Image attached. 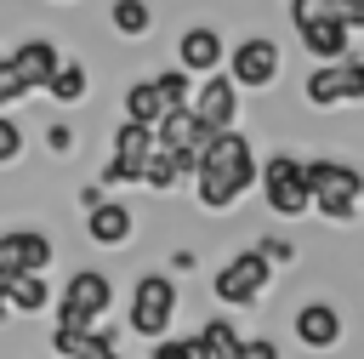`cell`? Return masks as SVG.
<instances>
[{
  "mask_svg": "<svg viewBox=\"0 0 364 359\" xmlns=\"http://www.w3.org/2000/svg\"><path fill=\"white\" fill-rule=\"evenodd\" d=\"M154 359H210V353H205V336L188 331V336H159L154 342Z\"/></svg>",
  "mask_w": 364,
  "mask_h": 359,
  "instance_id": "24",
  "label": "cell"
},
{
  "mask_svg": "<svg viewBox=\"0 0 364 359\" xmlns=\"http://www.w3.org/2000/svg\"><path fill=\"white\" fill-rule=\"evenodd\" d=\"M188 108H193V120L205 131H233V120H239V85L228 74H210V85L199 97H188Z\"/></svg>",
  "mask_w": 364,
  "mask_h": 359,
  "instance_id": "12",
  "label": "cell"
},
{
  "mask_svg": "<svg viewBox=\"0 0 364 359\" xmlns=\"http://www.w3.org/2000/svg\"><path fill=\"white\" fill-rule=\"evenodd\" d=\"M154 97H159V108H182V103H188V74H182V68L154 74Z\"/></svg>",
  "mask_w": 364,
  "mask_h": 359,
  "instance_id": "25",
  "label": "cell"
},
{
  "mask_svg": "<svg viewBox=\"0 0 364 359\" xmlns=\"http://www.w3.org/2000/svg\"><path fill=\"white\" fill-rule=\"evenodd\" d=\"M46 142H51V154H74V131H68V125H51Z\"/></svg>",
  "mask_w": 364,
  "mask_h": 359,
  "instance_id": "30",
  "label": "cell"
},
{
  "mask_svg": "<svg viewBox=\"0 0 364 359\" xmlns=\"http://www.w3.org/2000/svg\"><path fill=\"white\" fill-rule=\"evenodd\" d=\"M176 177H182V171H176L171 148H159V142H154V148H148V160H142V177H136V182H148L154 194H165V188H171Z\"/></svg>",
  "mask_w": 364,
  "mask_h": 359,
  "instance_id": "21",
  "label": "cell"
},
{
  "mask_svg": "<svg viewBox=\"0 0 364 359\" xmlns=\"http://www.w3.org/2000/svg\"><path fill=\"white\" fill-rule=\"evenodd\" d=\"M290 17H336L347 28L364 23V0H290Z\"/></svg>",
  "mask_w": 364,
  "mask_h": 359,
  "instance_id": "20",
  "label": "cell"
},
{
  "mask_svg": "<svg viewBox=\"0 0 364 359\" xmlns=\"http://www.w3.org/2000/svg\"><path fill=\"white\" fill-rule=\"evenodd\" d=\"M228 80H233L239 91H267V85L279 80V40H262V34L239 40V46L228 51Z\"/></svg>",
  "mask_w": 364,
  "mask_h": 359,
  "instance_id": "8",
  "label": "cell"
},
{
  "mask_svg": "<svg viewBox=\"0 0 364 359\" xmlns=\"http://www.w3.org/2000/svg\"><path fill=\"white\" fill-rule=\"evenodd\" d=\"M63 63V51L51 46V40H23L11 57H6V68L17 74V85L23 91H46V80H51V68Z\"/></svg>",
  "mask_w": 364,
  "mask_h": 359,
  "instance_id": "15",
  "label": "cell"
},
{
  "mask_svg": "<svg viewBox=\"0 0 364 359\" xmlns=\"http://www.w3.org/2000/svg\"><path fill=\"white\" fill-rule=\"evenodd\" d=\"M256 177H262V199H267L273 217H301V211H313V205H307V182H301V160H296V154H273L267 165H256Z\"/></svg>",
  "mask_w": 364,
  "mask_h": 359,
  "instance_id": "6",
  "label": "cell"
},
{
  "mask_svg": "<svg viewBox=\"0 0 364 359\" xmlns=\"http://www.w3.org/2000/svg\"><path fill=\"white\" fill-rule=\"evenodd\" d=\"M256 251H262V256H267V262H273V268H279V262H290V256H296V245H290V239H262V245H256Z\"/></svg>",
  "mask_w": 364,
  "mask_h": 359,
  "instance_id": "29",
  "label": "cell"
},
{
  "mask_svg": "<svg viewBox=\"0 0 364 359\" xmlns=\"http://www.w3.org/2000/svg\"><path fill=\"white\" fill-rule=\"evenodd\" d=\"M46 302H51L46 274H11L6 279V308L11 313H46Z\"/></svg>",
  "mask_w": 364,
  "mask_h": 359,
  "instance_id": "18",
  "label": "cell"
},
{
  "mask_svg": "<svg viewBox=\"0 0 364 359\" xmlns=\"http://www.w3.org/2000/svg\"><path fill=\"white\" fill-rule=\"evenodd\" d=\"M57 6H63V0H57Z\"/></svg>",
  "mask_w": 364,
  "mask_h": 359,
  "instance_id": "32",
  "label": "cell"
},
{
  "mask_svg": "<svg viewBox=\"0 0 364 359\" xmlns=\"http://www.w3.org/2000/svg\"><path fill=\"white\" fill-rule=\"evenodd\" d=\"M51 239L40 228H17V234H0V279L11 274H46L51 268Z\"/></svg>",
  "mask_w": 364,
  "mask_h": 359,
  "instance_id": "9",
  "label": "cell"
},
{
  "mask_svg": "<svg viewBox=\"0 0 364 359\" xmlns=\"http://www.w3.org/2000/svg\"><path fill=\"white\" fill-rule=\"evenodd\" d=\"M17 97H28V91L17 85V74H11V68H6V57H0V114H6V108H11Z\"/></svg>",
  "mask_w": 364,
  "mask_h": 359,
  "instance_id": "28",
  "label": "cell"
},
{
  "mask_svg": "<svg viewBox=\"0 0 364 359\" xmlns=\"http://www.w3.org/2000/svg\"><path fill=\"white\" fill-rule=\"evenodd\" d=\"M176 285H171V274H142L136 279V291H131V331L136 336H148V342H159L165 331H171V319H176Z\"/></svg>",
  "mask_w": 364,
  "mask_h": 359,
  "instance_id": "3",
  "label": "cell"
},
{
  "mask_svg": "<svg viewBox=\"0 0 364 359\" xmlns=\"http://www.w3.org/2000/svg\"><path fill=\"white\" fill-rule=\"evenodd\" d=\"M17 154H23V131H17L11 114H0V165H11Z\"/></svg>",
  "mask_w": 364,
  "mask_h": 359,
  "instance_id": "27",
  "label": "cell"
},
{
  "mask_svg": "<svg viewBox=\"0 0 364 359\" xmlns=\"http://www.w3.org/2000/svg\"><path fill=\"white\" fill-rule=\"evenodd\" d=\"M85 85H91L85 63H68V57H63V63L51 68V80H46V97H51V103H80Z\"/></svg>",
  "mask_w": 364,
  "mask_h": 359,
  "instance_id": "19",
  "label": "cell"
},
{
  "mask_svg": "<svg viewBox=\"0 0 364 359\" xmlns=\"http://www.w3.org/2000/svg\"><path fill=\"white\" fill-rule=\"evenodd\" d=\"M307 103L313 108H347V103H358L364 97V63L358 57H341V63H318L313 74H307Z\"/></svg>",
  "mask_w": 364,
  "mask_h": 359,
  "instance_id": "7",
  "label": "cell"
},
{
  "mask_svg": "<svg viewBox=\"0 0 364 359\" xmlns=\"http://www.w3.org/2000/svg\"><path fill=\"white\" fill-rule=\"evenodd\" d=\"M165 108H159V97H154V80H136L131 91H125V120H136V125H154Z\"/></svg>",
  "mask_w": 364,
  "mask_h": 359,
  "instance_id": "23",
  "label": "cell"
},
{
  "mask_svg": "<svg viewBox=\"0 0 364 359\" xmlns=\"http://www.w3.org/2000/svg\"><path fill=\"white\" fill-rule=\"evenodd\" d=\"M290 23H296V40H301L318 63L353 57V28H347V23H336V17H290Z\"/></svg>",
  "mask_w": 364,
  "mask_h": 359,
  "instance_id": "11",
  "label": "cell"
},
{
  "mask_svg": "<svg viewBox=\"0 0 364 359\" xmlns=\"http://www.w3.org/2000/svg\"><path fill=\"white\" fill-rule=\"evenodd\" d=\"M199 336H205V353L210 359H279V348L267 336H239L228 319H205Z\"/></svg>",
  "mask_w": 364,
  "mask_h": 359,
  "instance_id": "13",
  "label": "cell"
},
{
  "mask_svg": "<svg viewBox=\"0 0 364 359\" xmlns=\"http://www.w3.org/2000/svg\"><path fill=\"white\" fill-rule=\"evenodd\" d=\"M222 57H228V46L216 28H182L176 34V68L182 74H216Z\"/></svg>",
  "mask_w": 364,
  "mask_h": 359,
  "instance_id": "14",
  "label": "cell"
},
{
  "mask_svg": "<svg viewBox=\"0 0 364 359\" xmlns=\"http://www.w3.org/2000/svg\"><path fill=\"white\" fill-rule=\"evenodd\" d=\"M85 234H91V245H125L131 234H136V211L131 205H119V199H97V205H85Z\"/></svg>",
  "mask_w": 364,
  "mask_h": 359,
  "instance_id": "16",
  "label": "cell"
},
{
  "mask_svg": "<svg viewBox=\"0 0 364 359\" xmlns=\"http://www.w3.org/2000/svg\"><path fill=\"white\" fill-rule=\"evenodd\" d=\"M301 182H307V205H318V217L358 222V211H364V177L347 160H301Z\"/></svg>",
  "mask_w": 364,
  "mask_h": 359,
  "instance_id": "2",
  "label": "cell"
},
{
  "mask_svg": "<svg viewBox=\"0 0 364 359\" xmlns=\"http://www.w3.org/2000/svg\"><path fill=\"white\" fill-rule=\"evenodd\" d=\"M193 182H199V205L205 211H228L250 182H256V148L233 131H216L205 148H199V165H193Z\"/></svg>",
  "mask_w": 364,
  "mask_h": 359,
  "instance_id": "1",
  "label": "cell"
},
{
  "mask_svg": "<svg viewBox=\"0 0 364 359\" xmlns=\"http://www.w3.org/2000/svg\"><path fill=\"white\" fill-rule=\"evenodd\" d=\"M273 285V262L250 245V251H239V256H228L222 268H216V302H228V308H250L262 291Z\"/></svg>",
  "mask_w": 364,
  "mask_h": 359,
  "instance_id": "4",
  "label": "cell"
},
{
  "mask_svg": "<svg viewBox=\"0 0 364 359\" xmlns=\"http://www.w3.org/2000/svg\"><path fill=\"white\" fill-rule=\"evenodd\" d=\"M68 359H119V342H114V331L91 325V331H85V342H80Z\"/></svg>",
  "mask_w": 364,
  "mask_h": 359,
  "instance_id": "26",
  "label": "cell"
},
{
  "mask_svg": "<svg viewBox=\"0 0 364 359\" xmlns=\"http://www.w3.org/2000/svg\"><path fill=\"white\" fill-rule=\"evenodd\" d=\"M296 342H301V348H336V342H341V313H336L330 302H307V308L296 313Z\"/></svg>",
  "mask_w": 364,
  "mask_h": 359,
  "instance_id": "17",
  "label": "cell"
},
{
  "mask_svg": "<svg viewBox=\"0 0 364 359\" xmlns=\"http://www.w3.org/2000/svg\"><path fill=\"white\" fill-rule=\"evenodd\" d=\"M114 28L131 34V40H142L154 28V6L148 0H114Z\"/></svg>",
  "mask_w": 364,
  "mask_h": 359,
  "instance_id": "22",
  "label": "cell"
},
{
  "mask_svg": "<svg viewBox=\"0 0 364 359\" xmlns=\"http://www.w3.org/2000/svg\"><path fill=\"white\" fill-rule=\"evenodd\" d=\"M148 148H154V131L136 125V120H125V125L114 131V154H108V165H102V182H136Z\"/></svg>",
  "mask_w": 364,
  "mask_h": 359,
  "instance_id": "10",
  "label": "cell"
},
{
  "mask_svg": "<svg viewBox=\"0 0 364 359\" xmlns=\"http://www.w3.org/2000/svg\"><path fill=\"white\" fill-rule=\"evenodd\" d=\"M6 313H11V308H6V279H0V319H6Z\"/></svg>",
  "mask_w": 364,
  "mask_h": 359,
  "instance_id": "31",
  "label": "cell"
},
{
  "mask_svg": "<svg viewBox=\"0 0 364 359\" xmlns=\"http://www.w3.org/2000/svg\"><path fill=\"white\" fill-rule=\"evenodd\" d=\"M108 302H114V285H108V274H97V268H80V274L63 285V296H57V325H102Z\"/></svg>",
  "mask_w": 364,
  "mask_h": 359,
  "instance_id": "5",
  "label": "cell"
}]
</instances>
